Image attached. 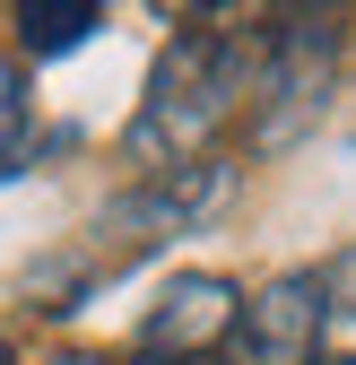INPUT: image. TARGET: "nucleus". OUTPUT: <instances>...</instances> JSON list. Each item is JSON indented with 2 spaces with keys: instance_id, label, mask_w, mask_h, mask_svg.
<instances>
[{
  "instance_id": "1",
  "label": "nucleus",
  "mask_w": 356,
  "mask_h": 365,
  "mask_svg": "<svg viewBox=\"0 0 356 365\" xmlns=\"http://www.w3.org/2000/svg\"><path fill=\"white\" fill-rule=\"evenodd\" d=\"M252 87H261V35L252 43L217 35V26L174 35L157 53V70H148V96H140V113H130V130H122V157L148 165V174L200 165V140L252 96Z\"/></svg>"
},
{
  "instance_id": "2",
  "label": "nucleus",
  "mask_w": 356,
  "mask_h": 365,
  "mask_svg": "<svg viewBox=\"0 0 356 365\" xmlns=\"http://www.w3.org/2000/svg\"><path fill=\"white\" fill-rule=\"evenodd\" d=\"M339 43H347V18L339 9H278L270 26H261V96H270V113H261V148H287L304 113L322 105V87L339 70Z\"/></svg>"
},
{
  "instance_id": "3",
  "label": "nucleus",
  "mask_w": 356,
  "mask_h": 365,
  "mask_svg": "<svg viewBox=\"0 0 356 365\" xmlns=\"http://www.w3.org/2000/svg\"><path fill=\"white\" fill-rule=\"evenodd\" d=\"M322 322H330V287L313 269H278L244 304V322L226 339V365H322Z\"/></svg>"
},
{
  "instance_id": "4",
  "label": "nucleus",
  "mask_w": 356,
  "mask_h": 365,
  "mask_svg": "<svg viewBox=\"0 0 356 365\" xmlns=\"http://www.w3.org/2000/svg\"><path fill=\"white\" fill-rule=\"evenodd\" d=\"M244 304L252 296L235 279H217V269H174V287L148 304V322H140V348L148 356H209V348L235 339Z\"/></svg>"
},
{
  "instance_id": "5",
  "label": "nucleus",
  "mask_w": 356,
  "mask_h": 365,
  "mask_svg": "<svg viewBox=\"0 0 356 365\" xmlns=\"http://www.w3.org/2000/svg\"><path fill=\"white\" fill-rule=\"evenodd\" d=\"M96 26H105V0H26V9H18V43H26L35 61L78 53Z\"/></svg>"
},
{
  "instance_id": "6",
  "label": "nucleus",
  "mask_w": 356,
  "mask_h": 365,
  "mask_svg": "<svg viewBox=\"0 0 356 365\" xmlns=\"http://www.w3.org/2000/svg\"><path fill=\"white\" fill-rule=\"evenodd\" d=\"M26 140H35V87L18 61H0V182L26 165Z\"/></svg>"
},
{
  "instance_id": "7",
  "label": "nucleus",
  "mask_w": 356,
  "mask_h": 365,
  "mask_svg": "<svg viewBox=\"0 0 356 365\" xmlns=\"http://www.w3.org/2000/svg\"><path fill=\"white\" fill-rule=\"evenodd\" d=\"M53 365H105V356H78V348H70V356H53Z\"/></svg>"
},
{
  "instance_id": "8",
  "label": "nucleus",
  "mask_w": 356,
  "mask_h": 365,
  "mask_svg": "<svg viewBox=\"0 0 356 365\" xmlns=\"http://www.w3.org/2000/svg\"><path fill=\"white\" fill-rule=\"evenodd\" d=\"M322 365H356V356H322Z\"/></svg>"
},
{
  "instance_id": "9",
  "label": "nucleus",
  "mask_w": 356,
  "mask_h": 365,
  "mask_svg": "<svg viewBox=\"0 0 356 365\" xmlns=\"http://www.w3.org/2000/svg\"><path fill=\"white\" fill-rule=\"evenodd\" d=\"M0 365H18V356H9V348H0Z\"/></svg>"
}]
</instances>
